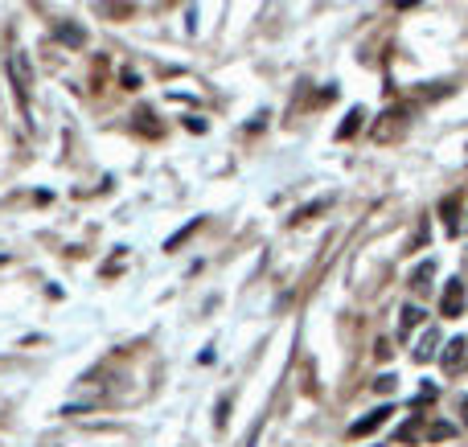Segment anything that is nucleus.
I'll use <instances>...</instances> for the list:
<instances>
[{"instance_id": "nucleus-1", "label": "nucleus", "mask_w": 468, "mask_h": 447, "mask_svg": "<svg viewBox=\"0 0 468 447\" xmlns=\"http://www.w3.org/2000/svg\"><path fill=\"white\" fill-rule=\"evenodd\" d=\"M4 70H8V83H12V94H17L21 111L29 115V87H33V66H29V58H25L21 49H12L8 62H4Z\"/></svg>"}, {"instance_id": "nucleus-2", "label": "nucleus", "mask_w": 468, "mask_h": 447, "mask_svg": "<svg viewBox=\"0 0 468 447\" xmlns=\"http://www.w3.org/2000/svg\"><path fill=\"white\" fill-rule=\"evenodd\" d=\"M407 124H411V119H407V111H403V107H390V111L374 124V132H370V135H374L378 144H390V140H399V135L407 132Z\"/></svg>"}, {"instance_id": "nucleus-3", "label": "nucleus", "mask_w": 468, "mask_h": 447, "mask_svg": "<svg viewBox=\"0 0 468 447\" xmlns=\"http://www.w3.org/2000/svg\"><path fill=\"white\" fill-rule=\"evenodd\" d=\"M440 312L448 316V320H456V316H465V283L452 275L448 283H444V296H440Z\"/></svg>"}, {"instance_id": "nucleus-4", "label": "nucleus", "mask_w": 468, "mask_h": 447, "mask_svg": "<svg viewBox=\"0 0 468 447\" xmlns=\"http://www.w3.org/2000/svg\"><path fill=\"white\" fill-rule=\"evenodd\" d=\"M394 414V406L382 403L378 410H370V414H362L358 423H349V439H362V435H370V431H378V427H386V419Z\"/></svg>"}, {"instance_id": "nucleus-5", "label": "nucleus", "mask_w": 468, "mask_h": 447, "mask_svg": "<svg viewBox=\"0 0 468 447\" xmlns=\"http://www.w3.org/2000/svg\"><path fill=\"white\" fill-rule=\"evenodd\" d=\"M440 361H444V369H448V373H456V369H460V365L468 361V341H465V337H452Z\"/></svg>"}, {"instance_id": "nucleus-6", "label": "nucleus", "mask_w": 468, "mask_h": 447, "mask_svg": "<svg viewBox=\"0 0 468 447\" xmlns=\"http://www.w3.org/2000/svg\"><path fill=\"white\" fill-rule=\"evenodd\" d=\"M423 324V308H415V304H407L403 312H399V337L407 341L411 337V328H419Z\"/></svg>"}, {"instance_id": "nucleus-7", "label": "nucleus", "mask_w": 468, "mask_h": 447, "mask_svg": "<svg viewBox=\"0 0 468 447\" xmlns=\"http://www.w3.org/2000/svg\"><path fill=\"white\" fill-rule=\"evenodd\" d=\"M435 345H440V332H435V328H427V332H423V341H419V349H415V361L427 365V361L435 357Z\"/></svg>"}, {"instance_id": "nucleus-8", "label": "nucleus", "mask_w": 468, "mask_h": 447, "mask_svg": "<svg viewBox=\"0 0 468 447\" xmlns=\"http://www.w3.org/2000/svg\"><path fill=\"white\" fill-rule=\"evenodd\" d=\"M362 115H366V111H362V107H353V111L345 115V124L337 128V140H349V135H358V128H362Z\"/></svg>"}, {"instance_id": "nucleus-9", "label": "nucleus", "mask_w": 468, "mask_h": 447, "mask_svg": "<svg viewBox=\"0 0 468 447\" xmlns=\"http://www.w3.org/2000/svg\"><path fill=\"white\" fill-rule=\"evenodd\" d=\"M440 214L448 222V234H456V214H460V197H444L440 201Z\"/></svg>"}, {"instance_id": "nucleus-10", "label": "nucleus", "mask_w": 468, "mask_h": 447, "mask_svg": "<svg viewBox=\"0 0 468 447\" xmlns=\"http://www.w3.org/2000/svg\"><path fill=\"white\" fill-rule=\"evenodd\" d=\"M431 275H435V263H431V259H427V263H419V267H415V275H411V283H415V287H431Z\"/></svg>"}, {"instance_id": "nucleus-11", "label": "nucleus", "mask_w": 468, "mask_h": 447, "mask_svg": "<svg viewBox=\"0 0 468 447\" xmlns=\"http://www.w3.org/2000/svg\"><path fill=\"white\" fill-rule=\"evenodd\" d=\"M452 435H456V427H452V423H431V427H427V439H431V444L452 439Z\"/></svg>"}, {"instance_id": "nucleus-12", "label": "nucleus", "mask_w": 468, "mask_h": 447, "mask_svg": "<svg viewBox=\"0 0 468 447\" xmlns=\"http://www.w3.org/2000/svg\"><path fill=\"white\" fill-rule=\"evenodd\" d=\"M58 37H62V42H70V45H83V29H74V25H62V29H58Z\"/></svg>"}, {"instance_id": "nucleus-13", "label": "nucleus", "mask_w": 468, "mask_h": 447, "mask_svg": "<svg viewBox=\"0 0 468 447\" xmlns=\"http://www.w3.org/2000/svg\"><path fill=\"white\" fill-rule=\"evenodd\" d=\"M394 382H399L394 373H382V378L374 382V390H382V394H390V390H394Z\"/></svg>"}, {"instance_id": "nucleus-14", "label": "nucleus", "mask_w": 468, "mask_h": 447, "mask_svg": "<svg viewBox=\"0 0 468 447\" xmlns=\"http://www.w3.org/2000/svg\"><path fill=\"white\" fill-rule=\"evenodd\" d=\"M226 410H231V398H222V403H218V427H226Z\"/></svg>"}, {"instance_id": "nucleus-15", "label": "nucleus", "mask_w": 468, "mask_h": 447, "mask_svg": "<svg viewBox=\"0 0 468 447\" xmlns=\"http://www.w3.org/2000/svg\"><path fill=\"white\" fill-rule=\"evenodd\" d=\"M394 4H399V8H407V4H419V0H394Z\"/></svg>"}, {"instance_id": "nucleus-16", "label": "nucleus", "mask_w": 468, "mask_h": 447, "mask_svg": "<svg viewBox=\"0 0 468 447\" xmlns=\"http://www.w3.org/2000/svg\"><path fill=\"white\" fill-rule=\"evenodd\" d=\"M465 419H468V398H465Z\"/></svg>"}]
</instances>
